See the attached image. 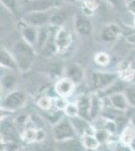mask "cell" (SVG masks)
<instances>
[{
    "instance_id": "cell-1",
    "label": "cell",
    "mask_w": 135,
    "mask_h": 151,
    "mask_svg": "<svg viewBox=\"0 0 135 151\" xmlns=\"http://www.w3.org/2000/svg\"><path fill=\"white\" fill-rule=\"evenodd\" d=\"M31 45H28L26 41L24 42H19L15 47V53H16V62L17 65L20 70H27L31 65L32 60V50L30 48Z\"/></svg>"
},
{
    "instance_id": "cell-2",
    "label": "cell",
    "mask_w": 135,
    "mask_h": 151,
    "mask_svg": "<svg viewBox=\"0 0 135 151\" xmlns=\"http://www.w3.org/2000/svg\"><path fill=\"white\" fill-rule=\"evenodd\" d=\"M53 14L51 10L48 11H29L24 15V21L26 24L33 27L38 26H45V24L51 22Z\"/></svg>"
},
{
    "instance_id": "cell-3",
    "label": "cell",
    "mask_w": 135,
    "mask_h": 151,
    "mask_svg": "<svg viewBox=\"0 0 135 151\" xmlns=\"http://www.w3.org/2000/svg\"><path fill=\"white\" fill-rule=\"evenodd\" d=\"M117 81V76L112 73H104V72H96L91 76V85L94 89L101 90L107 89L111 86L113 83Z\"/></svg>"
},
{
    "instance_id": "cell-4",
    "label": "cell",
    "mask_w": 135,
    "mask_h": 151,
    "mask_svg": "<svg viewBox=\"0 0 135 151\" xmlns=\"http://www.w3.org/2000/svg\"><path fill=\"white\" fill-rule=\"evenodd\" d=\"M53 137L56 141H62L75 137L76 131L71 121H58L53 127Z\"/></svg>"
},
{
    "instance_id": "cell-5",
    "label": "cell",
    "mask_w": 135,
    "mask_h": 151,
    "mask_svg": "<svg viewBox=\"0 0 135 151\" xmlns=\"http://www.w3.org/2000/svg\"><path fill=\"white\" fill-rule=\"evenodd\" d=\"M71 43H72V35L68 29L64 27L58 29L55 35V40H53V45H55L56 52H66L71 45Z\"/></svg>"
},
{
    "instance_id": "cell-6",
    "label": "cell",
    "mask_w": 135,
    "mask_h": 151,
    "mask_svg": "<svg viewBox=\"0 0 135 151\" xmlns=\"http://www.w3.org/2000/svg\"><path fill=\"white\" fill-rule=\"evenodd\" d=\"M62 0H29L26 8L29 11H48L58 7Z\"/></svg>"
},
{
    "instance_id": "cell-7",
    "label": "cell",
    "mask_w": 135,
    "mask_h": 151,
    "mask_svg": "<svg viewBox=\"0 0 135 151\" xmlns=\"http://www.w3.org/2000/svg\"><path fill=\"white\" fill-rule=\"evenodd\" d=\"M26 101V95L21 91H14L7 95L4 99L3 106L8 110H16L23 106Z\"/></svg>"
},
{
    "instance_id": "cell-8",
    "label": "cell",
    "mask_w": 135,
    "mask_h": 151,
    "mask_svg": "<svg viewBox=\"0 0 135 151\" xmlns=\"http://www.w3.org/2000/svg\"><path fill=\"white\" fill-rule=\"evenodd\" d=\"M56 148L58 151H85V146L83 142L76 139L75 137L58 141Z\"/></svg>"
},
{
    "instance_id": "cell-9",
    "label": "cell",
    "mask_w": 135,
    "mask_h": 151,
    "mask_svg": "<svg viewBox=\"0 0 135 151\" xmlns=\"http://www.w3.org/2000/svg\"><path fill=\"white\" fill-rule=\"evenodd\" d=\"M71 123L73 124L74 129H75L76 133H79L81 135H85V134H94L92 132V130L90 131L91 126L88 123V121L86 120L84 117L78 115L76 117H72L71 118Z\"/></svg>"
},
{
    "instance_id": "cell-10",
    "label": "cell",
    "mask_w": 135,
    "mask_h": 151,
    "mask_svg": "<svg viewBox=\"0 0 135 151\" xmlns=\"http://www.w3.org/2000/svg\"><path fill=\"white\" fill-rule=\"evenodd\" d=\"M110 103H111L112 107L118 109V110L125 111L128 109V100L125 94L122 93H115L110 96Z\"/></svg>"
},
{
    "instance_id": "cell-11",
    "label": "cell",
    "mask_w": 135,
    "mask_h": 151,
    "mask_svg": "<svg viewBox=\"0 0 135 151\" xmlns=\"http://www.w3.org/2000/svg\"><path fill=\"white\" fill-rule=\"evenodd\" d=\"M73 89H74V82L71 79H69V78L61 80L56 85V92L61 97H66L68 95H70L72 93Z\"/></svg>"
},
{
    "instance_id": "cell-12",
    "label": "cell",
    "mask_w": 135,
    "mask_h": 151,
    "mask_svg": "<svg viewBox=\"0 0 135 151\" xmlns=\"http://www.w3.org/2000/svg\"><path fill=\"white\" fill-rule=\"evenodd\" d=\"M78 108H79V115L84 118L91 117V107H92V98L88 96H82L78 100Z\"/></svg>"
},
{
    "instance_id": "cell-13",
    "label": "cell",
    "mask_w": 135,
    "mask_h": 151,
    "mask_svg": "<svg viewBox=\"0 0 135 151\" xmlns=\"http://www.w3.org/2000/svg\"><path fill=\"white\" fill-rule=\"evenodd\" d=\"M22 36L24 41L30 45L31 47L36 45L38 42V32L36 31L35 27L30 26L28 24H26V26H24L22 29Z\"/></svg>"
},
{
    "instance_id": "cell-14",
    "label": "cell",
    "mask_w": 135,
    "mask_h": 151,
    "mask_svg": "<svg viewBox=\"0 0 135 151\" xmlns=\"http://www.w3.org/2000/svg\"><path fill=\"white\" fill-rule=\"evenodd\" d=\"M0 62H1L2 67H5L7 69L15 70L18 68L16 60L7 52L5 48H1V52H0Z\"/></svg>"
},
{
    "instance_id": "cell-15",
    "label": "cell",
    "mask_w": 135,
    "mask_h": 151,
    "mask_svg": "<svg viewBox=\"0 0 135 151\" xmlns=\"http://www.w3.org/2000/svg\"><path fill=\"white\" fill-rule=\"evenodd\" d=\"M120 33V29L115 24H110V25L104 27L101 33V37L104 41H113L117 38V36Z\"/></svg>"
},
{
    "instance_id": "cell-16",
    "label": "cell",
    "mask_w": 135,
    "mask_h": 151,
    "mask_svg": "<svg viewBox=\"0 0 135 151\" xmlns=\"http://www.w3.org/2000/svg\"><path fill=\"white\" fill-rule=\"evenodd\" d=\"M75 27L78 33L82 35H87L92 31V24H91L89 19L86 17H78L76 19Z\"/></svg>"
},
{
    "instance_id": "cell-17",
    "label": "cell",
    "mask_w": 135,
    "mask_h": 151,
    "mask_svg": "<svg viewBox=\"0 0 135 151\" xmlns=\"http://www.w3.org/2000/svg\"><path fill=\"white\" fill-rule=\"evenodd\" d=\"M67 77L74 83L81 82L83 78V70L77 65H71L67 69Z\"/></svg>"
},
{
    "instance_id": "cell-18",
    "label": "cell",
    "mask_w": 135,
    "mask_h": 151,
    "mask_svg": "<svg viewBox=\"0 0 135 151\" xmlns=\"http://www.w3.org/2000/svg\"><path fill=\"white\" fill-rule=\"evenodd\" d=\"M82 142L84 144L85 148H88V149H97L100 144L99 140L97 139V137L94 134H85V135H83Z\"/></svg>"
},
{
    "instance_id": "cell-19",
    "label": "cell",
    "mask_w": 135,
    "mask_h": 151,
    "mask_svg": "<svg viewBox=\"0 0 135 151\" xmlns=\"http://www.w3.org/2000/svg\"><path fill=\"white\" fill-rule=\"evenodd\" d=\"M135 139V131L133 127L127 126L124 128L121 134V142L125 145H130Z\"/></svg>"
},
{
    "instance_id": "cell-20",
    "label": "cell",
    "mask_w": 135,
    "mask_h": 151,
    "mask_svg": "<svg viewBox=\"0 0 135 151\" xmlns=\"http://www.w3.org/2000/svg\"><path fill=\"white\" fill-rule=\"evenodd\" d=\"M135 75V70L131 65H123L122 69L120 70V76L124 81H130V80L133 79Z\"/></svg>"
},
{
    "instance_id": "cell-21",
    "label": "cell",
    "mask_w": 135,
    "mask_h": 151,
    "mask_svg": "<svg viewBox=\"0 0 135 151\" xmlns=\"http://www.w3.org/2000/svg\"><path fill=\"white\" fill-rule=\"evenodd\" d=\"M2 87L4 88L5 90H9V89H12L16 84V79L14 76L12 75H7L5 77L2 79Z\"/></svg>"
},
{
    "instance_id": "cell-22",
    "label": "cell",
    "mask_w": 135,
    "mask_h": 151,
    "mask_svg": "<svg viewBox=\"0 0 135 151\" xmlns=\"http://www.w3.org/2000/svg\"><path fill=\"white\" fill-rule=\"evenodd\" d=\"M24 140H26L27 142H33V141L38 140V130L34 129H28L26 130L23 134Z\"/></svg>"
},
{
    "instance_id": "cell-23",
    "label": "cell",
    "mask_w": 135,
    "mask_h": 151,
    "mask_svg": "<svg viewBox=\"0 0 135 151\" xmlns=\"http://www.w3.org/2000/svg\"><path fill=\"white\" fill-rule=\"evenodd\" d=\"M66 114L68 116H70L71 118L72 117H76L79 115V108H78V105L77 104H69L67 105L65 109Z\"/></svg>"
},
{
    "instance_id": "cell-24",
    "label": "cell",
    "mask_w": 135,
    "mask_h": 151,
    "mask_svg": "<svg viewBox=\"0 0 135 151\" xmlns=\"http://www.w3.org/2000/svg\"><path fill=\"white\" fill-rule=\"evenodd\" d=\"M95 62L100 65H106L109 63V55L104 52H99L96 55Z\"/></svg>"
},
{
    "instance_id": "cell-25",
    "label": "cell",
    "mask_w": 135,
    "mask_h": 151,
    "mask_svg": "<svg viewBox=\"0 0 135 151\" xmlns=\"http://www.w3.org/2000/svg\"><path fill=\"white\" fill-rule=\"evenodd\" d=\"M38 104L41 109H43V110H48L51 106V100L50 98H48V97H41V98L38 100Z\"/></svg>"
},
{
    "instance_id": "cell-26",
    "label": "cell",
    "mask_w": 135,
    "mask_h": 151,
    "mask_svg": "<svg viewBox=\"0 0 135 151\" xmlns=\"http://www.w3.org/2000/svg\"><path fill=\"white\" fill-rule=\"evenodd\" d=\"M125 95H126L129 104H131L132 106L135 107V87L128 88L126 90V92H125Z\"/></svg>"
},
{
    "instance_id": "cell-27",
    "label": "cell",
    "mask_w": 135,
    "mask_h": 151,
    "mask_svg": "<svg viewBox=\"0 0 135 151\" xmlns=\"http://www.w3.org/2000/svg\"><path fill=\"white\" fill-rule=\"evenodd\" d=\"M1 3L4 6H6L9 10L15 11L17 7V1L16 0H1Z\"/></svg>"
},
{
    "instance_id": "cell-28",
    "label": "cell",
    "mask_w": 135,
    "mask_h": 151,
    "mask_svg": "<svg viewBox=\"0 0 135 151\" xmlns=\"http://www.w3.org/2000/svg\"><path fill=\"white\" fill-rule=\"evenodd\" d=\"M96 137H97V139L99 140V142H104V141H106V139L108 138V131H106V130L99 131V132L96 133Z\"/></svg>"
},
{
    "instance_id": "cell-29",
    "label": "cell",
    "mask_w": 135,
    "mask_h": 151,
    "mask_svg": "<svg viewBox=\"0 0 135 151\" xmlns=\"http://www.w3.org/2000/svg\"><path fill=\"white\" fill-rule=\"evenodd\" d=\"M85 4H86V7H87L89 10H94V9H96V7L98 6V3L95 0H86Z\"/></svg>"
},
{
    "instance_id": "cell-30",
    "label": "cell",
    "mask_w": 135,
    "mask_h": 151,
    "mask_svg": "<svg viewBox=\"0 0 135 151\" xmlns=\"http://www.w3.org/2000/svg\"><path fill=\"white\" fill-rule=\"evenodd\" d=\"M126 6L130 12L135 14V0H125Z\"/></svg>"
},
{
    "instance_id": "cell-31",
    "label": "cell",
    "mask_w": 135,
    "mask_h": 151,
    "mask_svg": "<svg viewBox=\"0 0 135 151\" xmlns=\"http://www.w3.org/2000/svg\"><path fill=\"white\" fill-rule=\"evenodd\" d=\"M115 151H131V149L128 147V145H125V144H119L117 145V147L115 148Z\"/></svg>"
},
{
    "instance_id": "cell-32",
    "label": "cell",
    "mask_w": 135,
    "mask_h": 151,
    "mask_svg": "<svg viewBox=\"0 0 135 151\" xmlns=\"http://www.w3.org/2000/svg\"><path fill=\"white\" fill-rule=\"evenodd\" d=\"M56 107H58V109H66V107H67V103H66L63 99L60 98V99L56 100Z\"/></svg>"
},
{
    "instance_id": "cell-33",
    "label": "cell",
    "mask_w": 135,
    "mask_h": 151,
    "mask_svg": "<svg viewBox=\"0 0 135 151\" xmlns=\"http://www.w3.org/2000/svg\"><path fill=\"white\" fill-rule=\"evenodd\" d=\"M45 137V133L43 130H38V140L36 141H41L43 140Z\"/></svg>"
},
{
    "instance_id": "cell-34",
    "label": "cell",
    "mask_w": 135,
    "mask_h": 151,
    "mask_svg": "<svg viewBox=\"0 0 135 151\" xmlns=\"http://www.w3.org/2000/svg\"><path fill=\"white\" fill-rule=\"evenodd\" d=\"M131 121H132V124H133V126L135 127V113H133L131 115Z\"/></svg>"
},
{
    "instance_id": "cell-35",
    "label": "cell",
    "mask_w": 135,
    "mask_h": 151,
    "mask_svg": "<svg viewBox=\"0 0 135 151\" xmlns=\"http://www.w3.org/2000/svg\"><path fill=\"white\" fill-rule=\"evenodd\" d=\"M134 26H135V19H134Z\"/></svg>"
}]
</instances>
